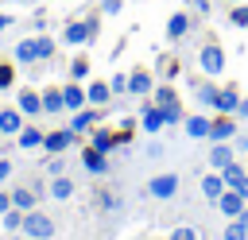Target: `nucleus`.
<instances>
[{
  "label": "nucleus",
  "instance_id": "1",
  "mask_svg": "<svg viewBox=\"0 0 248 240\" xmlns=\"http://www.w3.org/2000/svg\"><path fill=\"white\" fill-rule=\"evenodd\" d=\"M101 12L97 15H85V19H70L66 27H62V43L66 46H89V43H97V35H101Z\"/></svg>",
  "mask_w": 248,
  "mask_h": 240
},
{
  "label": "nucleus",
  "instance_id": "2",
  "mask_svg": "<svg viewBox=\"0 0 248 240\" xmlns=\"http://www.w3.org/2000/svg\"><path fill=\"white\" fill-rule=\"evenodd\" d=\"M198 70H202L205 77H221V74H225V46H221L217 39H205V43H202V50H198Z\"/></svg>",
  "mask_w": 248,
  "mask_h": 240
},
{
  "label": "nucleus",
  "instance_id": "3",
  "mask_svg": "<svg viewBox=\"0 0 248 240\" xmlns=\"http://www.w3.org/2000/svg\"><path fill=\"white\" fill-rule=\"evenodd\" d=\"M54 221L43 213V209H27L23 213V228H19V236H31V240H54Z\"/></svg>",
  "mask_w": 248,
  "mask_h": 240
},
{
  "label": "nucleus",
  "instance_id": "4",
  "mask_svg": "<svg viewBox=\"0 0 248 240\" xmlns=\"http://www.w3.org/2000/svg\"><path fill=\"white\" fill-rule=\"evenodd\" d=\"M178 186H182V178H178L174 170H159V174L147 178V197H155V201H170V197L178 194Z\"/></svg>",
  "mask_w": 248,
  "mask_h": 240
},
{
  "label": "nucleus",
  "instance_id": "5",
  "mask_svg": "<svg viewBox=\"0 0 248 240\" xmlns=\"http://www.w3.org/2000/svg\"><path fill=\"white\" fill-rule=\"evenodd\" d=\"M202 19L190 12V8H182V12H170V19H167V43H182L194 27H198Z\"/></svg>",
  "mask_w": 248,
  "mask_h": 240
},
{
  "label": "nucleus",
  "instance_id": "6",
  "mask_svg": "<svg viewBox=\"0 0 248 240\" xmlns=\"http://www.w3.org/2000/svg\"><path fill=\"white\" fill-rule=\"evenodd\" d=\"M78 139H81V135H78V132L66 124V128H54V132H46V139H43V151H46V155H66V151H70Z\"/></svg>",
  "mask_w": 248,
  "mask_h": 240
},
{
  "label": "nucleus",
  "instance_id": "7",
  "mask_svg": "<svg viewBox=\"0 0 248 240\" xmlns=\"http://www.w3.org/2000/svg\"><path fill=\"white\" fill-rule=\"evenodd\" d=\"M105 112L108 108H97V105H85V108H78V112H70V128L78 132V135H85V132H93L101 120H105Z\"/></svg>",
  "mask_w": 248,
  "mask_h": 240
},
{
  "label": "nucleus",
  "instance_id": "8",
  "mask_svg": "<svg viewBox=\"0 0 248 240\" xmlns=\"http://www.w3.org/2000/svg\"><path fill=\"white\" fill-rule=\"evenodd\" d=\"M140 128H143L147 135H159V132L167 128V116H163V108H159L155 101H143V108H140Z\"/></svg>",
  "mask_w": 248,
  "mask_h": 240
},
{
  "label": "nucleus",
  "instance_id": "9",
  "mask_svg": "<svg viewBox=\"0 0 248 240\" xmlns=\"http://www.w3.org/2000/svg\"><path fill=\"white\" fill-rule=\"evenodd\" d=\"M151 89H155V74H151L147 66H136V70L128 74V93H132V97H151Z\"/></svg>",
  "mask_w": 248,
  "mask_h": 240
},
{
  "label": "nucleus",
  "instance_id": "10",
  "mask_svg": "<svg viewBox=\"0 0 248 240\" xmlns=\"http://www.w3.org/2000/svg\"><path fill=\"white\" fill-rule=\"evenodd\" d=\"M209 128H213L209 112H186V120H182V132L190 139H209Z\"/></svg>",
  "mask_w": 248,
  "mask_h": 240
},
{
  "label": "nucleus",
  "instance_id": "11",
  "mask_svg": "<svg viewBox=\"0 0 248 240\" xmlns=\"http://www.w3.org/2000/svg\"><path fill=\"white\" fill-rule=\"evenodd\" d=\"M16 108L23 112V116H43V93L39 89H16Z\"/></svg>",
  "mask_w": 248,
  "mask_h": 240
},
{
  "label": "nucleus",
  "instance_id": "12",
  "mask_svg": "<svg viewBox=\"0 0 248 240\" xmlns=\"http://www.w3.org/2000/svg\"><path fill=\"white\" fill-rule=\"evenodd\" d=\"M236 135V116L213 112V128H209V143H229Z\"/></svg>",
  "mask_w": 248,
  "mask_h": 240
},
{
  "label": "nucleus",
  "instance_id": "13",
  "mask_svg": "<svg viewBox=\"0 0 248 240\" xmlns=\"http://www.w3.org/2000/svg\"><path fill=\"white\" fill-rule=\"evenodd\" d=\"M89 143L97 147V151H105V155H112L124 139H120V132H112V128H105V124H97L93 132H89Z\"/></svg>",
  "mask_w": 248,
  "mask_h": 240
},
{
  "label": "nucleus",
  "instance_id": "14",
  "mask_svg": "<svg viewBox=\"0 0 248 240\" xmlns=\"http://www.w3.org/2000/svg\"><path fill=\"white\" fill-rule=\"evenodd\" d=\"M78 159H81V166H85L89 174H108V155L97 151L93 143H85V147L78 151Z\"/></svg>",
  "mask_w": 248,
  "mask_h": 240
},
{
  "label": "nucleus",
  "instance_id": "15",
  "mask_svg": "<svg viewBox=\"0 0 248 240\" xmlns=\"http://www.w3.org/2000/svg\"><path fill=\"white\" fill-rule=\"evenodd\" d=\"M23 124H27V116H23L16 105L0 108V132H4V139H16V135L23 132Z\"/></svg>",
  "mask_w": 248,
  "mask_h": 240
},
{
  "label": "nucleus",
  "instance_id": "16",
  "mask_svg": "<svg viewBox=\"0 0 248 240\" xmlns=\"http://www.w3.org/2000/svg\"><path fill=\"white\" fill-rule=\"evenodd\" d=\"M39 194H43L39 186H23V182H16V186H12V205L23 209V213H27V209H39Z\"/></svg>",
  "mask_w": 248,
  "mask_h": 240
},
{
  "label": "nucleus",
  "instance_id": "17",
  "mask_svg": "<svg viewBox=\"0 0 248 240\" xmlns=\"http://www.w3.org/2000/svg\"><path fill=\"white\" fill-rule=\"evenodd\" d=\"M213 205H217V209H221V213H225V221H232V217H240V209H244V205H248V197H244V194H236V190H229V186H225V194H221V197H217V201H213Z\"/></svg>",
  "mask_w": 248,
  "mask_h": 240
},
{
  "label": "nucleus",
  "instance_id": "18",
  "mask_svg": "<svg viewBox=\"0 0 248 240\" xmlns=\"http://www.w3.org/2000/svg\"><path fill=\"white\" fill-rule=\"evenodd\" d=\"M62 101H66V112H78V108H85V105H89V97H85V85L70 77V81L62 85Z\"/></svg>",
  "mask_w": 248,
  "mask_h": 240
},
{
  "label": "nucleus",
  "instance_id": "19",
  "mask_svg": "<svg viewBox=\"0 0 248 240\" xmlns=\"http://www.w3.org/2000/svg\"><path fill=\"white\" fill-rule=\"evenodd\" d=\"M46 194H50L54 201H70V197L78 194V182H74L70 174H54V178H50V186H46Z\"/></svg>",
  "mask_w": 248,
  "mask_h": 240
},
{
  "label": "nucleus",
  "instance_id": "20",
  "mask_svg": "<svg viewBox=\"0 0 248 240\" xmlns=\"http://www.w3.org/2000/svg\"><path fill=\"white\" fill-rule=\"evenodd\" d=\"M236 108H240V89H236V85H221V93H217V108H213V112L236 116Z\"/></svg>",
  "mask_w": 248,
  "mask_h": 240
},
{
  "label": "nucleus",
  "instance_id": "21",
  "mask_svg": "<svg viewBox=\"0 0 248 240\" xmlns=\"http://www.w3.org/2000/svg\"><path fill=\"white\" fill-rule=\"evenodd\" d=\"M43 139H46V132H43V128L23 124V132L16 135V147H19V151H39V147H43Z\"/></svg>",
  "mask_w": 248,
  "mask_h": 240
},
{
  "label": "nucleus",
  "instance_id": "22",
  "mask_svg": "<svg viewBox=\"0 0 248 240\" xmlns=\"http://www.w3.org/2000/svg\"><path fill=\"white\" fill-rule=\"evenodd\" d=\"M85 97H89V105L108 108V105H112V85H108V81H89V85H85Z\"/></svg>",
  "mask_w": 248,
  "mask_h": 240
},
{
  "label": "nucleus",
  "instance_id": "23",
  "mask_svg": "<svg viewBox=\"0 0 248 240\" xmlns=\"http://www.w3.org/2000/svg\"><path fill=\"white\" fill-rule=\"evenodd\" d=\"M43 112H46V116H58V112H66L62 85H46V89H43Z\"/></svg>",
  "mask_w": 248,
  "mask_h": 240
},
{
  "label": "nucleus",
  "instance_id": "24",
  "mask_svg": "<svg viewBox=\"0 0 248 240\" xmlns=\"http://www.w3.org/2000/svg\"><path fill=\"white\" fill-rule=\"evenodd\" d=\"M232 159H236V147H232V143H213V147H209V166H213V170H225Z\"/></svg>",
  "mask_w": 248,
  "mask_h": 240
},
{
  "label": "nucleus",
  "instance_id": "25",
  "mask_svg": "<svg viewBox=\"0 0 248 240\" xmlns=\"http://www.w3.org/2000/svg\"><path fill=\"white\" fill-rule=\"evenodd\" d=\"M35 62H39L35 35H31V39H19V43H16V66H35Z\"/></svg>",
  "mask_w": 248,
  "mask_h": 240
},
{
  "label": "nucleus",
  "instance_id": "26",
  "mask_svg": "<svg viewBox=\"0 0 248 240\" xmlns=\"http://www.w3.org/2000/svg\"><path fill=\"white\" fill-rule=\"evenodd\" d=\"M217 93H221V85H213V81H198L194 85V97H198L202 108H217Z\"/></svg>",
  "mask_w": 248,
  "mask_h": 240
},
{
  "label": "nucleus",
  "instance_id": "27",
  "mask_svg": "<svg viewBox=\"0 0 248 240\" xmlns=\"http://www.w3.org/2000/svg\"><path fill=\"white\" fill-rule=\"evenodd\" d=\"M221 194H225V178H221V170H217V174H202V197L217 201Z\"/></svg>",
  "mask_w": 248,
  "mask_h": 240
},
{
  "label": "nucleus",
  "instance_id": "28",
  "mask_svg": "<svg viewBox=\"0 0 248 240\" xmlns=\"http://www.w3.org/2000/svg\"><path fill=\"white\" fill-rule=\"evenodd\" d=\"M151 101H155L159 108H167V105H174V101H178V93H174V85H170V81H159V85L151 89Z\"/></svg>",
  "mask_w": 248,
  "mask_h": 240
},
{
  "label": "nucleus",
  "instance_id": "29",
  "mask_svg": "<svg viewBox=\"0 0 248 240\" xmlns=\"http://www.w3.org/2000/svg\"><path fill=\"white\" fill-rule=\"evenodd\" d=\"M35 50H39V62H50L54 50H58V43H54L46 31H39V35H35Z\"/></svg>",
  "mask_w": 248,
  "mask_h": 240
},
{
  "label": "nucleus",
  "instance_id": "30",
  "mask_svg": "<svg viewBox=\"0 0 248 240\" xmlns=\"http://www.w3.org/2000/svg\"><path fill=\"white\" fill-rule=\"evenodd\" d=\"M0 228H4V232H12V236H16V232H19V228H23V209H16V205H12V209H8V213H4V217H0Z\"/></svg>",
  "mask_w": 248,
  "mask_h": 240
},
{
  "label": "nucleus",
  "instance_id": "31",
  "mask_svg": "<svg viewBox=\"0 0 248 240\" xmlns=\"http://www.w3.org/2000/svg\"><path fill=\"white\" fill-rule=\"evenodd\" d=\"M229 27H248V0L229 4Z\"/></svg>",
  "mask_w": 248,
  "mask_h": 240
},
{
  "label": "nucleus",
  "instance_id": "32",
  "mask_svg": "<svg viewBox=\"0 0 248 240\" xmlns=\"http://www.w3.org/2000/svg\"><path fill=\"white\" fill-rule=\"evenodd\" d=\"M97 205H101L105 213H116V209H120V194H116V190H101V194H97Z\"/></svg>",
  "mask_w": 248,
  "mask_h": 240
},
{
  "label": "nucleus",
  "instance_id": "33",
  "mask_svg": "<svg viewBox=\"0 0 248 240\" xmlns=\"http://www.w3.org/2000/svg\"><path fill=\"white\" fill-rule=\"evenodd\" d=\"M70 77H74V81H85V77H89V58H85V54H78V58L70 62Z\"/></svg>",
  "mask_w": 248,
  "mask_h": 240
},
{
  "label": "nucleus",
  "instance_id": "34",
  "mask_svg": "<svg viewBox=\"0 0 248 240\" xmlns=\"http://www.w3.org/2000/svg\"><path fill=\"white\" fill-rule=\"evenodd\" d=\"M221 240H248V228H244V225H240V221L232 217V221L225 225V232H221Z\"/></svg>",
  "mask_w": 248,
  "mask_h": 240
},
{
  "label": "nucleus",
  "instance_id": "35",
  "mask_svg": "<svg viewBox=\"0 0 248 240\" xmlns=\"http://www.w3.org/2000/svg\"><path fill=\"white\" fill-rule=\"evenodd\" d=\"M16 85V62H0V93H8Z\"/></svg>",
  "mask_w": 248,
  "mask_h": 240
},
{
  "label": "nucleus",
  "instance_id": "36",
  "mask_svg": "<svg viewBox=\"0 0 248 240\" xmlns=\"http://www.w3.org/2000/svg\"><path fill=\"white\" fill-rule=\"evenodd\" d=\"M163 116H167V128H174V124H182V120H186V112H182V101H174V105H167V108H163Z\"/></svg>",
  "mask_w": 248,
  "mask_h": 240
},
{
  "label": "nucleus",
  "instance_id": "37",
  "mask_svg": "<svg viewBox=\"0 0 248 240\" xmlns=\"http://www.w3.org/2000/svg\"><path fill=\"white\" fill-rule=\"evenodd\" d=\"M186 8H190V12L198 15V19H205V15L213 12V4H209V0H186Z\"/></svg>",
  "mask_w": 248,
  "mask_h": 240
},
{
  "label": "nucleus",
  "instance_id": "38",
  "mask_svg": "<svg viewBox=\"0 0 248 240\" xmlns=\"http://www.w3.org/2000/svg\"><path fill=\"white\" fill-rule=\"evenodd\" d=\"M108 85H112V97L128 93V74H112V77H108Z\"/></svg>",
  "mask_w": 248,
  "mask_h": 240
},
{
  "label": "nucleus",
  "instance_id": "39",
  "mask_svg": "<svg viewBox=\"0 0 248 240\" xmlns=\"http://www.w3.org/2000/svg\"><path fill=\"white\" fill-rule=\"evenodd\" d=\"M159 70H163V77L170 81V77H178V58H163L159 62Z\"/></svg>",
  "mask_w": 248,
  "mask_h": 240
},
{
  "label": "nucleus",
  "instance_id": "40",
  "mask_svg": "<svg viewBox=\"0 0 248 240\" xmlns=\"http://www.w3.org/2000/svg\"><path fill=\"white\" fill-rule=\"evenodd\" d=\"M43 170H46V174H50V178H54V174H62V170H66V163H62V155H50V159H46V166H43Z\"/></svg>",
  "mask_w": 248,
  "mask_h": 240
},
{
  "label": "nucleus",
  "instance_id": "41",
  "mask_svg": "<svg viewBox=\"0 0 248 240\" xmlns=\"http://www.w3.org/2000/svg\"><path fill=\"white\" fill-rule=\"evenodd\" d=\"M120 8H124V0H101V15H120Z\"/></svg>",
  "mask_w": 248,
  "mask_h": 240
},
{
  "label": "nucleus",
  "instance_id": "42",
  "mask_svg": "<svg viewBox=\"0 0 248 240\" xmlns=\"http://www.w3.org/2000/svg\"><path fill=\"white\" fill-rule=\"evenodd\" d=\"M170 240H198V232L190 225H178V228H170Z\"/></svg>",
  "mask_w": 248,
  "mask_h": 240
},
{
  "label": "nucleus",
  "instance_id": "43",
  "mask_svg": "<svg viewBox=\"0 0 248 240\" xmlns=\"http://www.w3.org/2000/svg\"><path fill=\"white\" fill-rule=\"evenodd\" d=\"M229 190H236V194H244V197H248V170H244V174H236V178L229 182Z\"/></svg>",
  "mask_w": 248,
  "mask_h": 240
},
{
  "label": "nucleus",
  "instance_id": "44",
  "mask_svg": "<svg viewBox=\"0 0 248 240\" xmlns=\"http://www.w3.org/2000/svg\"><path fill=\"white\" fill-rule=\"evenodd\" d=\"M8 209H12V190H4V186H0V217H4Z\"/></svg>",
  "mask_w": 248,
  "mask_h": 240
},
{
  "label": "nucleus",
  "instance_id": "45",
  "mask_svg": "<svg viewBox=\"0 0 248 240\" xmlns=\"http://www.w3.org/2000/svg\"><path fill=\"white\" fill-rule=\"evenodd\" d=\"M8 178H12V163H8V159H0V186H4Z\"/></svg>",
  "mask_w": 248,
  "mask_h": 240
},
{
  "label": "nucleus",
  "instance_id": "46",
  "mask_svg": "<svg viewBox=\"0 0 248 240\" xmlns=\"http://www.w3.org/2000/svg\"><path fill=\"white\" fill-rule=\"evenodd\" d=\"M236 120H248V97H240V108H236Z\"/></svg>",
  "mask_w": 248,
  "mask_h": 240
},
{
  "label": "nucleus",
  "instance_id": "47",
  "mask_svg": "<svg viewBox=\"0 0 248 240\" xmlns=\"http://www.w3.org/2000/svg\"><path fill=\"white\" fill-rule=\"evenodd\" d=\"M12 23H16V19H12V15H8V12H0V35H4V31H8V27H12Z\"/></svg>",
  "mask_w": 248,
  "mask_h": 240
},
{
  "label": "nucleus",
  "instance_id": "48",
  "mask_svg": "<svg viewBox=\"0 0 248 240\" xmlns=\"http://www.w3.org/2000/svg\"><path fill=\"white\" fill-rule=\"evenodd\" d=\"M232 147H236V151H248V139H244V135H232Z\"/></svg>",
  "mask_w": 248,
  "mask_h": 240
},
{
  "label": "nucleus",
  "instance_id": "49",
  "mask_svg": "<svg viewBox=\"0 0 248 240\" xmlns=\"http://www.w3.org/2000/svg\"><path fill=\"white\" fill-rule=\"evenodd\" d=\"M236 221H240V225H244V228H248V205H244V209H240V217H236Z\"/></svg>",
  "mask_w": 248,
  "mask_h": 240
},
{
  "label": "nucleus",
  "instance_id": "50",
  "mask_svg": "<svg viewBox=\"0 0 248 240\" xmlns=\"http://www.w3.org/2000/svg\"><path fill=\"white\" fill-rule=\"evenodd\" d=\"M16 4H39V0H16Z\"/></svg>",
  "mask_w": 248,
  "mask_h": 240
},
{
  "label": "nucleus",
  "instance_id": "51",
  "mask_svg": "<svg viewBox=\"0 0 248 240\" xmlns=\"http://www.w3.org/2000/svg\"><path fill=\"white\" fill-rule=\"evenodd\" d=\"M229 4H240V0H229Z\"/></svg>",
  "mask_w": 248,
  "mask_h": 240
},
{
  "label": "nucleus",
  "instance_id": "52",
  "mask_svg": "<svg viewBox=\"0 0 248 240\" xmlns=\"http://www.w3.org/2000/svg\"><path fill=\"white\" fill-rule=\"evenodd\" d=\"M0 143H4V132H0Z\"/></svg>",
  "mask_w": 248,
  "mask_h": 240
}]
</instances>
